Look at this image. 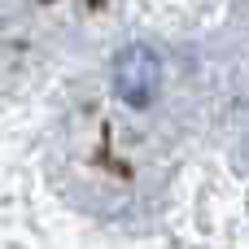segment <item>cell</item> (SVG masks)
Segmentation results:
<instances>
[{
  "mask_svg": "<svg viewBox=\"0 0 249 249\" xmlns=\"http://www.w3.org/2000/svg\"><path fill=\"white\" fill-rule=\"evenodd\" d=\"M162 92V57L149 44H127L114 57V96L131 109L153 105Z\"/></svg>",
  "mask_w": 249,
  "mask_h": 249,
  "instance_id": "1",
  "label": "cell"
}]
</instances>
